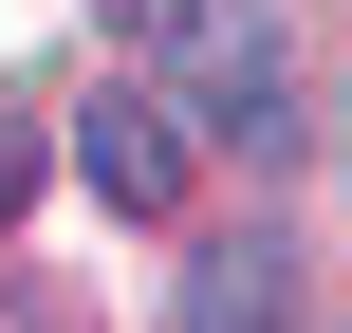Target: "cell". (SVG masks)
Here are the masks:
<instances>
[{
	"label": "cell",
	"instance_id": "1",
	"mask_svg": "<svg viewBox=\"0 0 352 333\" xmlns=\"http://www.w3.org/2000/svg\"><path fill=\"white\" fill-rule=\"evenodd\" d=\"M148 56H167L186 130H223L241 167H297V93H278V19L260 0H148Z\"/></svg>",
	"mask_w": 352,
	"mask_h": 333
},
{
	"label": "cell",
	"instance_id": "2",
	"mask_svg": "<svg viewBox=\"0 0 352 333\" xmlns=\"http://www.w3.org/2000/svg\"><path fill=\"white\" fill-rule=\"evenodd\" d=\"M186 148H204V130H186L167 93H130V74L74 111V185H93V204H130V222H167V204H186Z\"/></svg>",
	"mask_w": 352,
	"mask_h": 333
},
{
	"label": "cell",
	"instance_id": "3",
	"mask_svg": "<svg viewBox=\"0 0 352 333\" xmlns=\"http://www.w3.org/2000/svg\"><path fill=\"white\" fill-rule=\"evenodd\" d=\"M167 333H297V241H278V222H223V241H186Z\"/></svg>",
	"mask_w": 352,
	"mask_h": 333
},
{
	"label": "cell",
	"instance_id": "4",
	"mask_svg": "<svg viewBox=\"0 0 352 333\" xmlns=\"http://www.w3.org/2000/svg\"><path fill=\"white\" fill-rule=\"evenodd\" d=\"M19 204H37V130H0V222H19Z\"/></svg>",
	"mask_w": 352,
	"mask_h": 333
},
{
	"label": "cell",
	"instance_id": "5",
	"mask_svg": "<svg viewBox=\"0 0 352 333\" xmlns=\"http://www.w3.org/2000/svg\"><path fill=\"white\" fill-rule=\"evenodd\" d=\"M334 148H352V130H334Z\"/></svg>",
	"mask_w": 352,
	"mask_h": 333
}]
</instances>
